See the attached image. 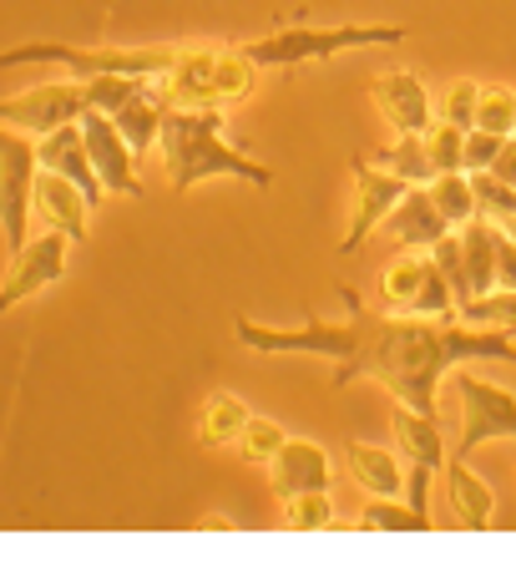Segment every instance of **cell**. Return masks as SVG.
<instances>
[{
  "label": "cell",
  "mask_w": 516,
  "mask_h": 567,
  "mask_svg": "<svg viewBox=\"0 0 516 567\" xmlns=\"http://www.w3.org/2000/svg\"><path fill=\"white\" fill-rule=\"evenodd\" d=\"M380 309L456 319V295H451L441 264L415 254V248H400V259H390L385 274H380Z\"/></svg>",
  "instance_id": "cell-8"
},
{
  "label": "cell",
  "mask_w": 516,
  "mask_h": 567,
  "mask_svg": "<svg viewBox=\"0 0 516 567\" xmlns=\"http://www.w3.org/2000/svg\"><path fill=\"white\" fill-rule=\"evenodd\" d=\"M411 41L405 25H305L293 21L283 31H269L238 47L258 71H289V66H309V61H334L344 51H370V47H400Z\"/></svg>",
  "instance_id": "cell-4"
},
{
  "label": "cell",
  "mask_w": 516,
  "mask_h": 567,
  "mask_svg": "<svg viewBox=\"0 0 516 567\" xmlns=\"http://www.w3.org/2000/svg\"><path fill=\"white\" fill-rule=\"evenodd\" d=\"M350 173H354V188H360V198H354V218H350V228H344V244H340L344 259H350V254H360L364 238H370L380 224H385L390 208L405 198V188H411L405 177L385 173L380 163L370 167L364 157H350Z\"/></svg>",
  "instance_id": "cell-12"
},
{
  "label": "cell",
  "mask_w": 516,
  "mask_h": 567,
  "mask_svg": "<svg viewBox=\"0 0 516 567\" xmlns=\"http://www.w3.org/2000/svg\"><path fill=\"white\" fill-rule=\"evenodd\" d=\"M466 324H486V330H506L516 334V289H492V295L471 299V305L456 309Z\"/></svg>",
  "instance_id": "cell-29"
},
{
  "label": "cell",
  "mask_w": 516,
  "mask_h": 567,
  "mask_svg": "<svg viewBox=\"0 0 516 567\" xmlns=\"http://www.w3.org/2000/svg\"><path fill=\"white\" fill-rule=\"evenodd\" d=\"M35 218L56 234H66L71 244H86V224H92V198H86L71 177L61 173H47L35 177Z\"/></svg>",
  "instance_id": "cell-17"
},
{
  "label": "cell",
  "mask_w": 516,
  "mask_h": 567,
  "mask_svg": "<svg viewBox=\"0 0 516 567\" xmlns=\"http://www.w3.org/2000/svg\"><path fill=\"white\" fill-rule=\"evenodd\" d=\"M35 177H41V157L31 132L0 127V234L11 254L31 238L25 228L35 218Z\"/></svg>",
  "instance_id": "cell-7"
},
{
  "label": "cell",
  "mask_w": 516,
  "mask_h": 567,
  "mask_svg": "<svg viewBox=\"0 0 516 567\" xmlns=\"http://www.w3.org/2000/svg\"><path fill=\"white\" fill-rule=\"evenodd\" d=\"M82 112H86V86L76 76L35 82L16 96H0V122L16 132H31V137H47V132L66 127V122H82Z\"/></svg>",
  "instance_id": "cell-10"
},
{
  "label": "cell",
  "mask_w": 516,
  "mask_h": 567,
  "mask_svg": "<svg viewBox=\"0 0 516 567\" xmlns=\"http://www.w3.org/2000/svg\"><path fill=\"white\" fill-rule=\"evenodd\" d=\"M344 319L305 315V324L279 330V324H254L248 315L234 319V340L254 354H319L334 360V390H350L354 380H375L421 415H441L435 390L451 370L471 360H502L516 365V344L506 330H466V319L435 315H395V309H370L354 289H340Z\"/></svg>",
  "instance_id": "cell-1"
},
{
  "label": "cell",
  "mask_w": 516,
  "mask_h": 567,
  "mask_svg": "<svg viewBox=\"0 0 516 567\" xmlns=\"http://www.w3.org/2000/svg\"><path fill=\"white\" fill-rule=\"evenodd\" d=\"M375 163L385 173L405 177V183H435V163L425 153V132L421 137H395L390 147H375Z\"/></svg>",
  "instance_id": "cell-24"
},
{
  "label": "cell",
  "mask_w": 516,
  "mask_h": 567,
  "mask_svg": "<svg viewBox=\"0 0 516 567\" xmlns=\"http://www.w3.org/2000/svg\"><path fill=\"white\" fill-rule=\"evenodd\" d=\"M496 218H471L461 224V259H466V279H471V295L482 299L496 289Z\"/></svg>",
  "instance_id": "cell-21"
},
{
  "label": "cell",
  "mask_w": 516,
  "mask_h": 567,
  "mask_svg": "<svg viewBox=\"0 0 516 567\" xmlns=\"http://www.w3.org/2000/svg\"><path fill=\"white\" fill-rule=\"evenodd\" d=\"M248 415H254V411L238 401L234 390H213L208 401L198 405V421H193V431H198V446H208V451L234 446L238 431L248 425Z\"/></svg>",
  "instance_id": "cell-22"
},
{
  "label": "cell",
  "mask_w": 516,
  "mask_h": 567,
  "mask_svg": "<svg viewBox=\"0 0 516 567\" xmlns=\"http://www.w3.org/2000/svg\"><path fill=\"white\" fill-rule=\"evenodd\" d=\"M431 193H435V203H441V213H446L451 228L482 218V208H476V188H471V173H435Z\"/></svg>",
  "instance_id": "cell-27"
},
{
  "label": "cell",
  "mask_w": 516,
  "mask_h": 567,
  "mask_svg": "<svg viewBox=\"0 0 516 567\" xmlns=\"http://www.w3.org/2000/svg\"><path fill=\"white\" fill-rule=\"evenodd\" d=\"M82 137H86V153H92V167L102 177L106 193H117V198H147L137 177V153H132V142L122 137V127L106 112L86 106L82 112Z\"/></svg>",
  "instance_id": "cell-11"
},
{
  "label": "cell",
  "mask_w": 516,
  "mask_h": 567,
  "mask_svg": "<svg viewBox=\"0 0 516 567\" xmlns=\"http://www.w3.org/2000/svg\"><path fill=\"white\" fill-rule=\"evenodd\" d=\"M471 188H476V208H482V218H496V224L516 218V188L512 183H502L492 167L471 173Z\"/></svg>",
  "instance_id": "cell-33"
},
{
  "label": "cell",
  "mask_w": 516,
  "mask_h": 567,
  "mask_svg": "<svg viewBox=\"0 0 516 567\" xmlns=\"http://www.w3.org/2000/svg\"><path fill=\"white\" fill-rule=\"evenodd\" d=\"M254 82L258 66L238 47H183L157 86L177 106H234L254 92Z\"/></svg>",
  "instance_id": "cell-5"
},
{
  "label": "cell",
  "mask_w": 516,
  "mask_h": 567,
  "mask_svg": "<svg viewBox=\"0 0 516 567\" xmlns=\"http://www.w3.org/2000/svg\"><path fill=\"white\" fill-rule=\"evenodd\" d=\"M502 228H506V234H512V238H516V218H506V224H502Z\"/></svg>",
  "instance_id": "cell-39"
},
{
  "label": "cell",
  "mask_w": 516,
  "mask_h": 567,
  "mask_svg": "<svg viewBox=\"0 0 516 567\" xmlns=\"http://www.w3.org/2000/svg\"><path fill=\"white\" fill-rule=\"evenodd\" d=\"M157 147H163L167 183H173L177 198L193 193L198 183H208V177H238V183H254V188H269L274 183V167L254 163V157L238 153L234 142L224 137V106L167 102Z\"/></svg>",
  "instance_id": "cell-2"
},
{
  "label": "cell",
  "mask_w": 516,
  "mask_h": 567,
  "mask_svg": "<svg viewBox=\"0 0 516 567\" xmlns=\"http://www.w3.org/2000/svg\"><path fill=\"white\" fill-rule=\"evenodd\" d=\"M390 436H395L400 461H405V466L446 472L451 446L441 441V425H435V415H421V411H411V405H395V415H390Z\"/></svg>",
  "instance_id": "cell-18"
},
{
  "label": "cell",
  "mask_w": 516,
  "mask_h": 567,
  "mask_svg": "<svg viewBox=\"0 0 516 567\" xmlns=\"http://www.w3.org/2000/svg\"><path fill=\"white\" fill-rule=\"evenodd\" d=\"M380 228H385L400 248H425V254L451 234V224H446V213H441V203H435L431 183H411L405 198L390 208V218Z\"/></svg>",
  "instance_id": "cell-14"
},
{
  "label": "cell",
  "mask_w": 516,
  "mask_h": 567,
  "mask_svg": "<svg viewBox=\"0 0 516 567\" xmlns=\"http://www.w3.org/2000/svg\"><path fill=\"white\" fill-rule=\"evenodd\" d=\"M496 284L516 289V238L506 228H496Z\"/></svg>",
  "instance_id": "cell-37"
},
{
  "label": "cell",
  "mask_w": 516,
  "mask_h": 567,
  "mask_svg": "<svg viewBox=\"0 0 516 567\" xmlns=\"http://www.w3.org/2000/svg\"><path fill=\"white\" fill-rule=\"evenodd\" d=\"M476 102H482V86L471 82V76H461V82L446 86V96L435 106V122H451V127L471 132L476 127Z\"/></svg>",
  "instance_id": "cell-34"
},
{
  "label": "cell",
  "mask_w": 516,
  "mask_h": 567,
  "mask_svg": "<svg viewBox=\"0 0 516 567\" xmlns=\"http://www.w3.org/2000/svg\"><path fill=\"white\" fill-rule=\"evenodd\" d=\"M334 517H340V507H334V496L329 492H299L283 502V527H334Z\"/></svg>",
  "instance_id": "cell-31"
},
{
  "label": "cell",
  "mask_w": 516,
  "mask_h": 567,
  "mask_svg": "<svg viewBox=\"0 0 516 567\" xmlns=\"http://www.w3.org/2000/svg\"><path fill=\"white\" fill-rule=\"evenodd\" d=\"M329 476H334V461H329L324 446H314V441H283V451L269 461V486L279 502H289V496L299 492H329Z\"/></svg>",
  "instance_id": "cell-15"
},
{
  "label": "cell",
  "mask_w": 516,
  "mask_h": 567,
  "mask_svg": "<svg viewBox=\"0 0 516 567\" xmlns=\"http://www.w3.org/2000/svg\"><path fill=\"white\" fill-rule=\"evenodd\" d=\"M344 472L364 496H405V466L395 451L370 446V441H350L344 446Z\"/></svg>",
  "instance_id": "cell-19"
},
{
  "label": "cell",
  "mask_w": 516,
  "mask_h": 567,
  "mask_svg": "<svg viewBox=\"0 0 516 567\" xmlns=\"http://www.w3.org/2000/svg\"><path fill=\"white\" fill-rule=\"evenodd\" d=\"M163 112H167V96H163V86H147L142 96H132L127 106H122L117 117V127H122V137L132 142V153H147V147H157V132H163Z\"/></svg>",
  "instance_id": "cell-23"
},
{
  "label": "cell",
  "mask_w": 516,
  "mask_h": 567,
  "mask_svg": "<svg viewBox=\"0 0 516 567\" xmlns=\"http://www.w3.org/2000/svg\"><path fill=\"white\" fill-rule=\"evenodd\" d=\"M66 259H71V238L56 234V228L25 238V244L11 254L6 279H0V315H11L16 305H25V299H35V295H47L51 284L66 279Z\"/></svg>",
  "instance_id": "cell-9"
},
{
  "label": "cell",
  "mask_w": 516,
  "mask_h": 567,
  "mask_svg": "<svg viewBox=\"0 0 516 567\" xmlns=\"http://www.w3.org/2000/svg\"><path fill=\"white\" fill-rule=\"evenodd\" d=\"M82 86H86V106H96V112H106V117H117L132 96H142L157 82H142V76H86Z\"/></svg>",
  "instance_id": "cell-28"
},
{
  "label": "cell",
  "mask_w": 516,
  "mask_h": 567,
  "mask_svg": "<svg viewBox=\"0 0 516 567\" xmlns=\"http://www.w3.org/2000/svg\"><path fill=\"white\" fill-rule=\"evenodd\" d=\"M354 527H370V532H425L431 522L421 517V512L405 502V496H370L360 507V517H354Z\"/></svg>",
  "instance_id": "cell-26"
},
{
  "label": "cell",
  "mask_w": 516,
  "mask_h": 567,
  "mask_svg": "<svg viewBox=\"0 0 516 567\" xmlns=\"http://www.w3.org/2000/svg\"><path fill=\"white\" fill-rule=\"evenodd\" d=\"M456 395H461V436H456V446H451L456 461H471V451H482L486 441H516V395L506 385L471 375V370L461 365Z\"/></svg>",
  "instance_id": "cell-6"
},
{
  "label": "cell",
  "mask_w": 516,
  "mask_h": 567,
  "mask_svg": "<svg viewBox=\"0 0 516 567\" xmlns=\"http://www.w3.org/2000/svg\"><path fill=\"white\" fill-rule=\"evenodd\" d=\"M446 502L461 527H486L496 517V492L456 456H446Z\"/></svg>",
  "instance_id": "cell-20"
},
{
  "label": "cell",
  "mask_w": 516,
  "mask_h": 567,
  "mask_svg": "<svg viewBox=\"0 0 516 567\" xmlns=\"http://www.w3.org/2000/svg\"><path fill=\"white\" fill-rule=\"evenodd\" d=\"M283 441H289V431H283L279 421H269V415H248V425L238 431L234 451H238L244 466H269V461L283 451Z\"/></svg>",
  "instance_id": "cell-25"
},
{
  "label": "cell",
  "mask_w": 516,
  "mask_h": 567,
  "mask_svg": "<svg viewBox=\"0 0 516 567\" xmlns=\"http://www.w3.org/2000/svg\"><path fill=\"white\" fill-rule=\"evenodd\" d=\"M183 47H71V41H21V47L0 51V71L11 66H61L66 76H142V82H163L177 66Z\"/></svg>",
  "instance_id": "cell-3"
},
{
  "label": "cell",
  "mask_w": 516,
  "mask_h": 567,
  "mask_svg": "<svg viewBox=\"0 0 516 567\" xmlns=\"http://www.w3.org/2000/svg\"><path fill=\"white\" fill-rule=\"evenodd\" d=\"M370 96H375V112L390 122L395 137H421L435 122L431 86H425L415 71H385V76H375Z\"/></svg>",
  "instance_id": "cell-13"
},
{
  "label": "cell",
  "mask_w": 516,
  "mask_h": 567,
  "mask_svg": "<svg viewBox=\"0 0 516 567\" xmlns=\"http://www.w3.org/2000/svg\"><path fill=\"white\" fill-rule=\"evenodd\" d=\"M496 153H502V137H496V132H482V127L466 132V173H482V167H492Z\"/></svg>",
  "instance_id": "cell-36"
},
{
  "label": "cell",
  "mask_w": 516,
  "mask_h": 567,
  "mask_svg": "<svg viewBox=\"0 0 516 567\" xmlns=\"http://www.w3.org/2000/svg\"><path fill=\"white\" fill-rule=\"evenodd\" d=\"M431 259L441 264V274H446L451 295H456V309H461V305H471L476 295H471V279H466V259H461V234H456V228H451V234L431 248Z\"/></svg>",
  "instance_id": "cell-35"
},
{
  "label": "cell",
  "mask_w": 516,
  "mask_h": 567,
  "mask_svg": "<svg viewBox=\"0 0 516 567\" xmlns=\"http://www.w3.org/2000/svg\"><path fill=\"white\" fill-rule=\"evenodd\" d=\"M476 127L496 132V137H512V132H516V92H512V86H482V102H476Z\"/></svg>",
  "instance_id": "cell-32"
},
{
  "label": "cell",
  "mask_w": 516,
  "mask_h": 567,
  "mask_svg": "<svg viewBox=\"0 0 516 567\" xmlns=\"http://www.w3.org/2000/svg\"><path fill=\"white\" fill-rule=\"evenodd\" d=\"M492 173L502 177V183H512V188H516V132H512V137H502V153H496Z\"/></svg>",
  "instance_id": "cell-38"
},
{
  "label": "cell",
  "mask_w": 516,
  "mask_h": 567,
  "mask_svg": "<svg viewBox=\"0 0 516 567\" xmlns=\"http://www.w3.org/2000/svg\"><path fill=\"white\" fill-rule=\"evenodd\" d=\"M35 157H41V167H47V173L71 177V183H76V188L92 198V208L106 198L102 177H96V167H92V153H86L82 122H66V127L47 132V137H35Z\"/></svg>",
  "instance_id": "cell-16"
},
{
  "label": "cell",
  "mask_w": 516,
  "mask_h": 567,
  "mask_svg": "<svg viewBox=\"0 0 516 567\" xmlns=\"http://www.w3.org/2000/svg\"><path fill=\"white\" fill-rule=\"evenodd\" d=\"M425 153H431L435 173H466V132L451 122H431L425 127Z\"/></svg>",
  "instance_id": "cell-30"
}]
</instances>
